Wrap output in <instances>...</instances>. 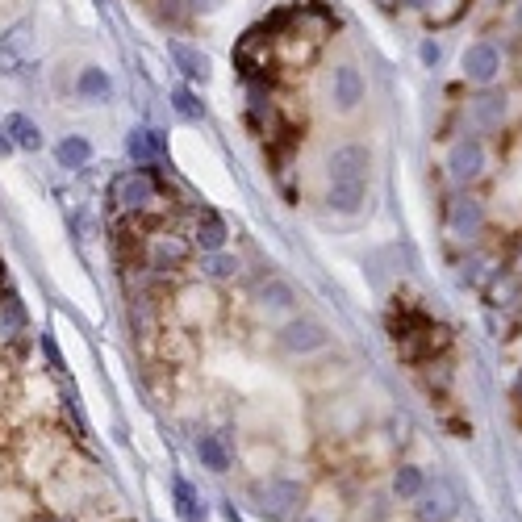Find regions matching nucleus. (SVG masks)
Instances as JSON below:
<instances>
[{
	"mask_svg": "<svg viewBox=\"0 0 522 522\" xmlns=\"http://www.w3.org/2000/svg\"><path fill=\"white\" fill-rule=\"evenodd\" d=\"M239 255H226V251H209L205 259H201V280H209V284H222V280H234L239 276Z\"/></svg>",
	"mask_w": 522,
	"mask_h": 522,
	"instance_id": "obj_24",
	"label": "nucleus"
},
{
	"mask_svg": "<svg viewBox=\"0 0 522 522\" xmlns=\"http://www.w3.org/2000/svg\"><path fill=\"white\" fill-rule=\"evenodd\" d=\"M418 63H422L426 71H439V67H443V42H439V38H422V42H418Z\"/></svg>",
	"mask_w": 522,
	"mask_h": 522,
	"instance_id": "obj_29",
	"label": "nucleus"
},
{
	"mask_svg": "<svg viewBox=\"0 0 522 522\" xmlns=\"http://www.w3.org/2000/svg\"><path fill=\"white\" fill-rule=\"evenodd\" d=\"M506 76V46L497 38H472L460 51V80L468 88H497Z\"/></svg>",
	"mask_w": 522,
	"mask_h": 522,
	"instance_id": "obj_6",
	"label": "nucleus"
},
{
	"mask_svg": "<svg viewBox=\"0 0 522 522\" xmlns=\"http://www.w3.org/2000/svg\"><path fill=\"white\" fill-rule=\"evenodd\" d=\"M376 5H381L385 13H393V0H376Z\"/></svg>",
	"mask_w": 522,
	"mask_h": 522,
	"instance_id": "obj_39",
	"label": "nucleus"
},
{
	"mask_svg": "<svg viewBox=\"0 0 522 522\" xmlns=\"http://www.w3.org/2000/svg\"><path fill=\"white\" fill-rule=\"evenodd\" d=\"M55 163H59V168H67V172L88 168V163H92V142L84 134H63L55 142Z\"/></svg>",
	"mask_w": 522,
	"mask_h": 522,
	"instance_id": "obj_22",
	"label": "nucleus"
},
{
	"mask_svg": "<svg viewBox=\"0 0 522 522\" xmlns=\"http://www.w3.org/2000/svg\"><path fill=\"white\" fill-rule=\"evenodd\" d=\"M34 522H67V518H59V514H38Z\"/></svg>",
	"mask_w": 522,
	"mask_h": 522,
	"instance_id": "obj_37",
	"label": "nucleus"
},
{
	"mask_svg": "<svg viewBox=\"0 0 522 522\" xmlns=\"http://www.w3.org/2000/svg\"><path fill=\"white\" fill-rule=\"evenodd\" d=\"M9 151H17V147H13V138L5 134V126H0V155H9Z\"/></svg>",
	"mask_w": 522,
	"mask_h": 522,
	"instance_id": "obj_35",
	"label": "nucleus"
},
{
	"mask_svg": "<svg viewBox=\"0 0 522 522\" xmlns=\"http://www.w3.org/2000/svg\"><path fill=\"white\" fill-rule=\"evenodd\" d=\"M172 318H176V326L188 330V335H201V330H209L213 322L222 318V297H218V289H213L209 280L184 284V289L176 293V301H172Z\"/></svg>",
	"mask_w": 522,
	"mask_h": 522,
	"instance_id": "obj_7",
	"label": "nucleus"
},
{
	"mask_svg": "<svg viewBox=\"0 0 522 522\" xmlns=\"http://www.w3.org/2000/svg\"><path fill=\"white\" fill-rule=\"evenodd\" d=\"M464 122L468 134H502L510 126V92L506 88H472V97L464 101Z\"/></svg>",
	"mask_w": 522,
	"mask_h": 522,
	"instance_id": "obj_9",
	"label": "nucleus"
},
{
	"mask_svg": "<svg viewBox=\"0 0 522 522\" xmlns=\"http://www.w3.org/2000/svg\"><path fill=\"white\" fill-rule=\"evenodd\" d=\"M76 97L84 101V105H105V101H113V76H109V67H101V63H84L80 71H76Z\"/></svg>",
	"mask_w": 522,
	"mask_h": 522,
	"instance_id": "obj_16",
	"label": "nucleus"
},
{
	"mask_svg": "<svg viewBox=\"0 0 522 522\" xmlns=\"http://www.w3.org/2000/svg\"><path fill=\"white\" fill-rule=\"evenodd\" d=\"M514 397L522 401V368H518V381H514Z\"/></svg>",
	"mask_w": 522,
	"mask_h": 522,
	"instance_id": "obj_38",
	"label": "nucleus"
},
{
	"mask_svg": "<svg viewBox=\"0 0 522 522\" xmlns=\"http://www.w3.org/2000/svg\"><path fill=\"white\" fill-rule=\"evenodd\" d=\"M506 26H510V34L522 38V0H510V9H506Z\"/></svg>",
	"mask_w": 522,
	"mask_h": 522,
	"instance_id": "obj_33",
	"label": "nucleus"
},
{
	"mask_svg": "<svg viewBox=\"0 0 522 522\" xmlns=\"http://www.w3.org/2000/svg\"><path fill=\"white\" fill-rule=\"evenodd\" d=\"M460 489L456 481H447V477H435V481H426L422 493L414 497V518L418 522H456L460 518Z\"/></svg>",
	"mask_w": 522,
	"mask_h": 522,
	"instance_id": "obj_13",
	"label": "nucleus"
},
{
	"mask_svg": "<svg viewBox=\"0 0 522 522\" xmlns=\"http://www.w3.org/2000/svg\"><path fill=\"white\" fill-rule=\"evenodd\" d=\"M71 460V439L55 422H26L9 435V464L21 481L30 485H51L59 468Z\"/></svg>",
	"mask_w": 522,
	"mask_h": 522,
	"instance_id": "obj_1",
	"label": "nucleus"
},
{
	"mask_svg": "<svg viewBox=\"0 0 522 522\" xmlns=\"http://www.w3.org/2000/svg\"><path fill=\"white\" fill-rule=\"evenodd\" d=\"M163 151H168L163 147V134L151 126H138L126 134V155L134 159V168H151L155 159H163Z\"/></svg>",
	"mask_w": 522,
	"mask_h": 522,
	"instance_id": "obj_19",
	"label": "nucleus"
},
{
	"mask_svg": "<svg viewBox=\"0 0 522 522\" xmlns=\"http://www.w3.org/2000/svg\"><path fill=\"white\" fill-rule=\"evenodd\" d=\"M422 0H393V13H418Z\"/></svg>",
	"mask_w": 522,
	"mask_h": 522,
	"instance_id": "obj_34",
	"label": "nucleus"
},
{
	"mask_svg": "<svg viewBox=\"0 0 522 522\" xmlns=\"http://www.w3.org/2000/svg\"><path fill=\"white\" fill-rule=\"evenodd\" d=\"M447 347V330L435 326L431 318H422V314H406L397 326V351L406 355L410 364H422V360H431V355H439Z\"/></svg>",
	"mask_w": 522,
	"mask_h": 522,
	"instance_id": "obj_11",
	"label": "nucleus"
},
{
	"mask_svg": "<svg viewBox=\"0 0 522 522\" xmlns=\"http://www.w3.org/2000/svg\"><path fill=\"white\" fill-rule=\"evenodd\" d=\"M142 264H147L151 276H176L193 264V239H188L184 230H168V226H155L151 234H142Z\"/></svg>",
	"mask_w": 522,
	"mask_h": 522,
	"instance_id": "obj_3",
	"label": "nucleus"
},
{
	"mask_svg": "<svg viewBox=\"0 0 522 522\" xmlns=\"http://www.w3.org/2000/svg\"><path fill=\"white\" fill-rule=\"evenodd\" d=\"M506 272H514V276H518V280H522V251H518V259H514V264H510V268H506Z\"/></svg>",
	"mask_w": 522,
	"mask_h": 522,
	"instance_id": "obj_36",
	"label": "nucleus"
},
{
	"mask_svg": "<svg viewBox=\"0 0 522 522\" xmlns=\"http://www.w3.org/2000/svg\"><path fill=\"white\" fill-rule=\"evenodd\" d=\"M255 305H259V314H293L297 310V289L284 276H268V280H259Z\"/></svg>",
	"mask_w": 522,
	"mask_h": 522,
	"instance_id": "obj_17",
	"label": "nucleus"
},
{
	"mask_svg": "<svg viewBox=\"0 0 522 522\" xmlns=\"http://www.w3.org/2000/svg\"><path fill=\"white\" fill-rule=\"evenodd\" d=\"M326 101H330V109H335L339 117H351V113L364 109V101H368V80H364L360 63L339 59L335 67H330V76H326Z\"/></svg>",
	"mask_w": 522,
	"mask_h": 522,
	"instance_id": "obj_10",
	"label": "nucleus"
},
{
	"mask_svg": "<svg viewBox=\"0 0 522 522\" xmlns=\"http://www.w3.org/2000/svg\"><path fill=\"white\" fill-rule=\"evenodd\" d=\"M485 226H489L485 201L472 193V188H456V193L447 197V205H443V230H447V239L460 243V247H477L481 234H485Z\"/></svg>",
	"mask_w": 522,
	"mask_h": 522,
	"instance_id": "obj_5",
	"label": "nucleus"
},
{
	"mask_svg": "<svg viewBox=\"0 0 522 522\" xmlns=\"http://www.w3.org/2000/svg\"><path fill=\"white\" fill-rule=\"evenodd\" d=\"M176 510L184 514V522H201L205 518V506H197V493L188 489L184 481H176Z\"/></svg>",
	"mask_w": 522,
	"mask_h": 522,
	"instance_id": "obj_28",
	"label": "nucleus"
},
{
	"mask_svg": "<svg viewBox=\"0 0 522 522\" xmlns=\"http://www.w3.org/2000/svg\"><path fill=\"white\" fill-rule=\"evenodd\" d=\"M159 17H163V21H180V17H188L184 0H159Z\"/></svg>",
	"mask_w": 522,
	"mask_h": 522,
	"instance_id": "obj_32",
	"label": "nucleus"
},
{
	"mask_svg": "<svg viewBox=\"0 0 522 522\" xmlns=\"http://www.w3.org/2000/svg\"><path fill=\"white\" fill-rule=\"evenodd\" d=\"M172 109L184 117V122H205V101H201L188 84H176V88H172Z\"/></svg>",
	"mask_w": 522,
	"mask_h": 522,
	"instance_id": "obj_27",
	"label": "nucleus"
},
{
	"mask_svg": "<svg viewBox=\"0 0 522 522\" xmlns=\"http://www.w3.org/2000/svg\"><path fill=\"white\" fill-rule=\"evenodd\" d=\"M109 201H113L117 213H126V218H151V213L163 209V193H159V184L147 168H130L122 176H113Z\"/></svg>",
	"mask_w": 522,
	"mask_h": 522,
	"instance_id": "obj_4",
	"label": "nucleus"
},
{
	"mask_svg": "<svg viewBox=\"0 0 522 522\" xmlns=\"http://www.w3.org/2000/svg\"><path fill=\"white\" fill-rule=\"evenodd\" d=\"M13 385H17V376H13V368L0 360V418H5V410H9V397H13Z\"/></svg>",
	"mask_w": 522,
	"mask_h": 522,
	"instance_id": "obj_30",
	"label": "nucleus"
},
{
	"mask_svg": "<svg viewBox=\"0 0 522 522\" xmlns=\"http://www.w3.org/2000/svg\"><path fill=\"white\" fill-rule=\"evenodd\" d=\"M168 55H172V63L180 67V76H184L188 84H205V80L213 76V63H209V55L201 51V46L168 42Z\"/></svg>",
	"mask_w": 522,
	"mask_h": 522,
	"instance_id": "obj_18",
	"label": "nucleus"
},
{
	"mask_svg": "<svg viewBox=\"0 0 522 522\" xmlns=\"http://www.w3.org/2000/svg\"><path fill=\"white\" fill-rule=\"evenodd\" d=\"M368 180H372V151L364 142H343L326 159V209L339 218H360L368 205Z\"/></svg>",
	"mask_w": 522,
	"mask_h": 522,
	"instance_id": "obj_2",
	"label": "nucleus"
},
{
	"mask_svg": "<svg viewBox=\"0 0 522 522\" xmlns=\"http://www.w3.org/2000/svg\"><path fill=\"white\" fill-rule=\"evenodd\" d=\"M426 477H422V468L418 464H397L393 472V497H401V502H414V497L422 493Z\"/></svg>",
	"mask_w": 522,
	"mask_h": 522,
	"instance_id": "obj_25",
	"label": "nucleus"
},
{
	"mask_svg": "<svg viewBox=\"0 0 522 522\" xmlns=\"http://www.w3.org/2000/svg\"><path fill=\"white\" fill-rule=\"evenodd\" d=\"M443 172L452 180V188H472L489 172V147L481 134H460L443 155Z\"/></svg>",
	"mask_w": 522,
	"mask_h": 522,
	"instance_id": "obj_8",
	"label": "nucleus"
},
{
	"mask_svg": "<svg viewBox=\"0 0 522 522\" xmlns=\"http://www.w3.org/2000/svg\"><path fill=\"white\" fill-rule=\"evenodd\" d=\"M197 456L209 472H230V452H226V443L218 435H201L197 439Z\"/></svg>",
	"mask_w": 522,
	"mask_h": 522,
	"instance_id": "obj_26",
	"label": "nucleus"
},
{
	"mask_svg": "<svg viewBox=\"0 0 522 522\" xmlns=\"http://www.w3.org/2000/svg\"><path fill=\"white\" fill-rule=\"evenodd\" d=\"M184 234L193 239V247H197L201 255L226 251V243H230V226H226L222 213H213V209H197V213H193V226H188Z\"/></svg>",
	"mask_w": 522,
	"mask_h": 522,
	"instance_id": "obj_15",
	"label": "nucleus"
},
{
	"mask_svg": "<svg viewBox=\"0 0 522 522\" xmlns=\"http://www.w3.org/2000/svg\"><path fill=\"white\" fill-rule=\"evenodd\" d=\"M5 134L13 138L17 151H42V130H38L34 117H26V113L5 117Z\"/></svg>",
	"mask_w": 522,
	"mask_h": 522,
	"instance_id": "obj_23",
	"label": "nucleus"
},
{
	"mask_svg": "<svg viewBox=\"0 0 522 522\" xmlns=\"http://www.w3.org/2000/svg\"><path fill=\"white\" fill-rule=\"evenodd\" d=\"M305 489L301 481H293V477H268V485H259L255 489V497H259V510L264 514H272V518H289V514H301V506H305Z\"/></svg>",
	"mask_w": 522,
	"mask_h": 522,
	"instance_id": "obj_14",
	"label": "nucleus"
},
{
	"mask_svg": "<svg viewBox=\"0 0 522 522\" xmlns=\"http://www.w3.org/2000/svg\"><path fill=\"white\" fill-rule=\"evenodd\" d=\"M184 9H188V17H213L226 9V0H184Z\"/></svg>",
	"mask_w": 522,
	"mask_h": 522,
	"instance_id": "obj_31",
	"label": "nucleus"
},
{
	"mask_svg": "<svg viewBox=\"0 0 522 522\" xmlns=\"http://www.w3.org/2000/svg\"><path fill=\"white\" fill-rule=\"evenodd\" d=\"M276 343H280L284 355H297V360H305V355H318V351L330 347V330L318 318H310V314H293L289 322L276 330Z\"/></svg>",
	"mask_w": 522,
	"mask_h": 522,
	"instance_id": "obj_12",
	"label": "nucleus"
},
{
	"mask_svg": "<svg viewBox=\"0 0 522 522\" xmlns=\"http://www.w3.org/2000/svg\"><path fill=\"white\" fill-rule=\"evenodd\" d=\"M472 9V0H422V26L426 30H447V26H456V21Z\"/></svg>",
	"mask_w": 522,
	"mask_h": 522,
	"instance_id": "obj_20",
	"label": "nucleus"
},
{
	"mask_svg": "<svg viewBox=\"0 0 522 522\" xmlns=\"http://www.w3.org/2000/svg\"><path fill=\"white\" fill-rule=\"evenodd\" d=\"M301 522H343V497H339V489H318L314 497L305 493Z\"/></svg>",
	"mask_w": 522,
	"mask_h": 522,
	"instance_id": "obj_21",
	"label": "nucleus"
}]
</instances>
